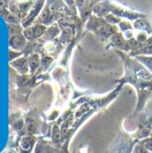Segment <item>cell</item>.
I'll use <instances>...</instances> for the list:
<instances>
[{
	"mask_svg": "<svg viewBox=\"0 0 152 153\" xmlns=\"http://www.w3.org/2000/svg\"><path fill=\"white\" fill-rule=\"evenodd\" d=\"M7 21H9V22H15V18H14L12 14H9V16L7 17Z\"/></svg>",
	"mask_w": 152,
	"mask_h": 153,
	"instance_id": "cell-1",
	"label": "cell"
}]
</instances>
